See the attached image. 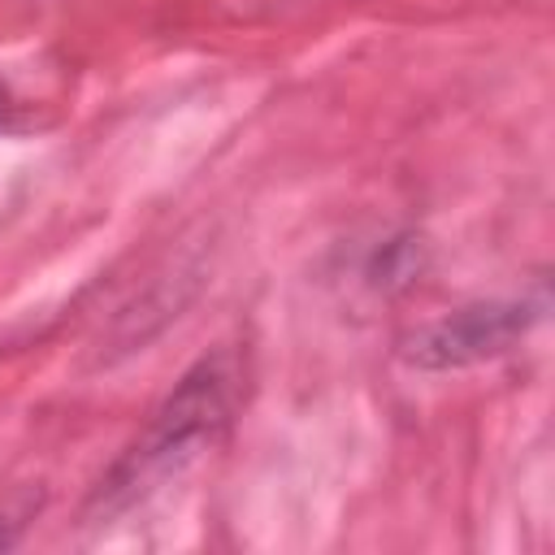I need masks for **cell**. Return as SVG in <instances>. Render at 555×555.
I'll use <instances>...</instances> for the list:
<instances>
[{
	"instance_id": "cell-3",
	"label": "cell",
	"mask_w": 555,
	"mask_h": 555,
	"mask_svg": "<svg viewBox=\"0 0 555 555\" xmlns=\"http://www.w3.org/2000/svg\"><path fill=\"white\" fill-rule=\"evenodd\" d=\"M9 113H13V95H9V87L0 82V126L9 121Z\"/></svg>"
},
{
	"instance_id": "cell-2",
	"label": "cell",
	"mask_w": 555,
	"mask_h": 555,
	"mask_svg": "<svg viewBox=\"0 0 555 555\" xmlns=\"http://www.w3.org/2000/svg\"><path fill=\"white\" fill-rule=\"evenodd\" d=\"M529 321H533V312L525 304H473V308H460V312L416 330L403 343V360H412L416 369L473 364V360L507 351L525 334Z\"/></svg>"
},
{
	"instance_id": "cell-1",
	"label": "cell",
	"mask_w": 555,
	"mask_h": 555,
	"mask_svg": "<svg viewBox=\"0 0 555 555\" xmlns=\"http://www.w3.org/2000/svg\"><path fill=\"white\" fill-rule=\"evenodd\" d=\"M230 390H234V373L225 356L199 360L178 390L160 403V412L152 416V425L143 429V438L113 464V473L95 486L91 507L100 516H113L121 507H130L134 499H143L156 481H165L173 468H182L204 442H212V434L225 425L230 416Z\"/></svg>"
}]
</instances>
